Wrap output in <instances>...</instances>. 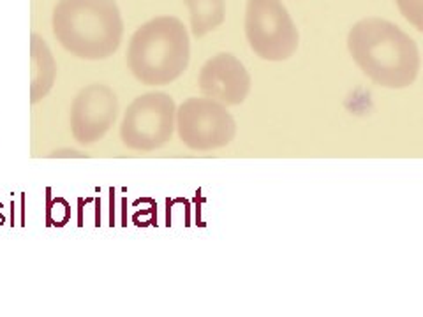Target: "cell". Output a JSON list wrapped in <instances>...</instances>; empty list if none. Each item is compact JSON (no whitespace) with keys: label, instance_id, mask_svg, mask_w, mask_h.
Here are the masks:
<instances>
[{"label":"cell","instance_id":"6da1fadb","mask_svg":"<svg viewBox=\"0 0 423 317\" xmlns=\"http://www.w3.org/2000/svg\"><path fill=\"white\" fill-rule=\"evenodd\" d=\"M347 48L363 74L381 87H409L420 73L416 42L388 19L365 18L353 25Z\"/></svg>","mask_w":423,"mask_h":317},{"label":"cell","instance_id":"7a4b0ae2","mask_svg":"<svg viewBox=\"0 0 423 317\" xmlns=\"http://www.w3.org/2000/svg\"><path fill=\"white\" fill-rule=\"evenodd\" d=\"M51 28L60 46L83 60L111 57L124 39V18L115 0H58Z\"/></svg>","mask_w":423,"mask_h":317},{"label":"cell","instance_id":"3957f363","mask_svg":"<svg viewBox=\"0 0 423 317\" xmlns=\"http://www.w3.org/2000/svg\"><path fill=\"white\" fill-rule=\"evenodd\" d=\"M191 39L175 16H157L141 25L127 46L126 62L133 76L147 87L179 80L189 67Z\"/></svg>","mask_w":423,"mask_h":317},{"label":"cell","instance_id":"277c9868","mask_svg":"<svg viewBox=\"0 0 423 317\" xmlns=\"http://www.w3.org/2000/svg\"><path fill=\"white\" fill-rule=\"evenodd\" d=\"M245 37L263 60L282 62L298 48V31L282 0H247Z\"/></svg>","mask_w":423,"mask_h":317},{"label":"cell","instance_id":"5b68a950","mask_svg":"<svg viewBox=\"0 0 423 317\" xmlns=\"http://www.w3.org/2000/svg\"><path fill=\"white\" fill-rule=\"evenodd\" d=\"M175 126V101L164 92H149L127 106L120 123V138L127 148L152 152L172 139Z\"/></svg>","mask_w":423,"mask_h":317},{"label":"cell","instance_id":"8992f818","mask_svg":"<svg viewBox=\"0 0 423 317\" xmlns=\"http://www.w3.org/2000/svg\"><path fill=\"white\" fill-rule=\"evenodd\" d=\"M180 142L191 150L208 152L235 139L237 123L224 104L210 97H191L176 110Z\"/></svg>","mask_w":423,"mask_h":317},{"label":"cell","instance_id":"52a82bcc","mask_svg":"<svg viewBox=\"0 0 423 317\" xmlns=\"http://www.w3.org/2000/svg\"><path fill=\"white\" fill-rule=\"evenodd\" d=\"M119 115V97L104 83L81 88L71 106V132L81 145H92L106 136Z\"/></svg>","mask_w":423,"mask_h":317},{"label":"cell","instance_id":"ba28073f","mask_svg":"<svg viewBox=\"0 0 423 317\" xmlns=\"http://www.w3.org/2000/svg\"><path fill=\"white\" fill-rule=\"evenodd\" d=\"M199 90L205 97L224 106H237L251 92V74L231 53H219L206 60L199 73Z\"/></svg>","mask_w":423,"mask_h":317},{"label":"cell","instance_id":"9c48e42d","mask_svg":"<svg viewBox=\"0 0 423 317\" xmlns=\"http://www.w3.org/2000/svg\"><path fill=\"white\" fill-rule=\"evenodd\" d=\"M57 62L50 46L38 34L31 35V103L38 104L53 88Z\"/></svg>","mask_w":423,"mask_h":317},{"label":"cell","instance_id":"30bf717a","mask_svg":"<svg viewBox=\"0 0 423 317\" xmlns=\"http://www.w3.org/2000/svg\"><path fill=\"white\" fill-rule=\"evenodd\" d=\"M183 2L189 11L194 37H205L224 24L226 0H183Z\"/></svg>","mask_w":423,"mask_h":317},{"label":"cell","instance_id":"8fae6325","mask_svg":"<svg viewBox=\"0 0 423 317\" xmlns=\"http://www.w3.org/2000/svg\"><path fill=\"white\" fill-rule=\"evenodd\" d=\"M395 4L409 24L423 34V0H395Z\"/></svg>","mask_w":423,"mask_h":317}]
</instances>
